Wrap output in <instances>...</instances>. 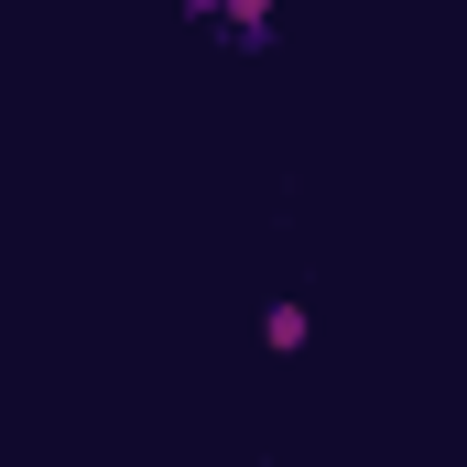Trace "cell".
Instances as JSON below:
<instances>
[{
    "label": "cell",
    "mask_w": 467,
    "mask_h": 467,
    "mask_svg": "<svg viewBox=\"0 0 467 467\" xmlns=\"http://www.w3.org/2000/svg\"><path fill=\"white\" fill-rule=\"evenodd\" d=\"M218 11H229V22H239V33H250V44L272 33V0H218Z\"/></svg>",
    "instance_id": "1"
}]
</instances>
